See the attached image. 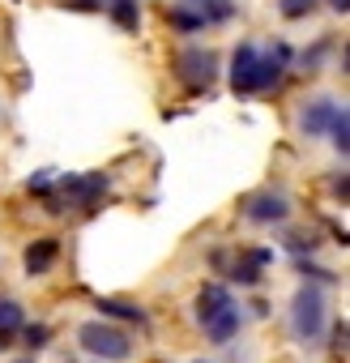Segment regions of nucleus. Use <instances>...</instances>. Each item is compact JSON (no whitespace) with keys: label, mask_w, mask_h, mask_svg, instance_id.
<instances>
[{"label":"nucleus","mask_w":350,"mask_h":363,"mask_svg":"<svg viewBox=\"0 0 350 363\" xmlns=\"http://www.w3.org/2000/svg\"><path fill=\"white\" fill-rule=\"evenodd\" d=\"M290 329L299 342H320L324 333V295L316 286H299L290 303Z\"/></svg>","instance_id":"1"},{"label":"nucleus","mask_w":350,"mask_h":363,"mask_svg":"<svg viewBox=\"0 0 350 363\" xmlns=\"http://www.w3.org/2000/svg\"><path fill=\"white\" fill-rule=\"evenodd\" d=\"M77 337H81V346H86L90 354H98V359H128V350H132L128 333L115 329V325H107V320H86V325L77 329Z\"/></svg>","instance_id":"2"},{"label":"nucleus","mask_w":350,"mask_h":363,"mask_svg":"<svg viewBox=\"0 0 350 363\" xmlns=\"http://www.w3.org/2000/svg\"><path fill=\"white\" fill-rule=\"evenodd\" d=\"M175 73H180L193 90H201V86L214 82L218 60H214V52H205V48H188V52H180V60H175Z\"/></svg>","instance_id":"3"},{"label":"nucleus","mask_w":350,"mask_h":363,"mask_svg":"<svg viewBox=\"0 0 350 363\" xmlns=\"http://www.w3.org/2000/svg\"><path fill=\"white\" fill-rule=\"evenodd\" d=\"M231 86L235 94H256L261 90V52L252 43H244L231 60Z\"/></svg>","instance_id":"4"},{"label":"nucleus","mask_w":350,"mask_h":363,"mask_svg":"<svg viewBox=\"0 0 350 363\" xmlns=\"http://www.w3.org/2000/svg\"><path fill=\"white\" fill-rule=\"evenodd\" d=\"M64 197H69V206H77V210H90L103 193H107V175L103 171H94V175H69L64 179Z\"/></svg>","instance_id":"5"},{"label":"nucleus","mask_w":350,"mask_h":363,"mask_svg":"<svg viewBox=\"0 0 350 363\" xmlns=\"http://www.w3.org/2000/svg\"><path fill=\"white\" fill-rule=\"evenodd\" d=\"M341 107L333 103V99H316L312 107H303V116H299V128L307 133V137H320V133H329V124H333V116H337Z\"/></svg>","instance_id":"6"},{"label":"nucleus","mask_w":350,"mask_h":363,"mask_svg":"<svg viewBox=\"0 0 350 363\" xmlns=\"http://www.w3.org/2000/svg\"><path fill=\"white\" fill-rule=\"evenodd\" d=\"M286 214H290V206H286L282 193H256V197L248 201V218H252V223H282Z\"/></svg>","instance_id":"7"},{"label":"nucleus","mask_w":350,"mask_h":363,"mask_svg":"<svg viewBox=\"0 0 350 363\" xmlns=\"http://www.w3.org/2000/svg\"><path fill=\"white\" fill-rule=\"evenodd\" d=\"M56 257H60V244L47 235V240H35L30 248H26V274L30 278H39V274H47L52 265H56Z\"/></svg>","instance_id":"8"},{"label":"nucleus","mask_w":350,"mask_h":363,"mask_svg":"<svg viewBox=\"0 0 350 363\" xmlns=\"http://www.w3.org/2000/svg\"><path fill=\"white\" fill-rule=\"evenodd\" d=\"M231 308V291L227 286H218V282H210L201 295H197V320L205 325V320H214L218 312H227Z\"/></svg>","instance_id":"9"},{"label":"nucleus","mask_w":350,"mask_h":363,"mask_svg":"<svg viewBox=\"0 0 350 363\" xmlns=\"http://www.w3.org/2000/svg\"><path fill=\"white\" fill-rule=\"evenodd\" d=\"M269 257H273L269 248H256V252H248L244 261H235V269H231V278H235L239 286H256V282H261V269L269 265Z\"/></svg>","instance_id":"10"},{"label":"nucleus","mask_w":350,"mask_h":363,"mask_svg":"<svg viewBox=\"0 0 350 363\" xmlns=\"http://www.w3.org/2000/svg\"><path fill=\"white\" fill-rule=\"evenodd\" d=\"M22 325H26V316H22V303H13V299H0V350H5V346H13V337L22 333Z\"/></svg>","instance_id":"11"},{"label":"nucleus","mask_w":350,"mask_h":363,"mask_svg":"<svg viewBox=\"0 0 350 363\" xmlns=\"http://www.w3.org/2000/svg\"><path fill=\"white\" fill-rule=\"evenodd\" d=\"M205 333H210V342H218V346H227L235 333H239V308L231 303L227 312H218L214 320H205Z\"/></svg>","instance_id":"12"},{"label":"nucleus","mask_w":350,"mask_h":363,"mask_svg":"<svg viewBox=\"0 0 350 363\" xmlns=\"http://www.w3.org/2000/svg\"><path fill=\"white\" fill-rule=\"evenodd\" d=\"M103 316H115V320H137V325H145V308L141 303H128V299H98L94 303Z\"/></svg>","instance_id":"13"},{"label":"nucleus","mask_w":350,"mask_h":363,"mask_svg":"<svg viewBox=\"0 0 350 363\" xmlns=\"http://www.w3.org/2000/svg\"><path fill=\"white\" fill-rule=\"evenodd\" d=\"M107 9H111V18H115L124 30H137V22H141V13H137V0H107Z\"/></svg>","instance_id":"14"},{"label":"nucleus","mask_w":350,"mask_h":363,"mask_svg":"<svg viewBox=\"0 0 350 363\" xmlns=\"http://www.w3.org/2000/svg\"><path fill=\"white\" fill-rule=\"evenodd\" d=\"M329 137H333V145H337L341 154L350 150V120H346V107L333 116V124H329Z\"/></svg>","instance_id":"15"},{"label":"nucleus","mask_w":350,"mask_h":363,"mask_svg":"<svg viewBox=\"0 0 350 363\" xmlns=\"http://www.w3.org/2000/svg\"><path fill=\"white\" fill-rule=\"evenodd\" d=\"M201 18L205 22H227L231 18V0H201Z\"/></svg>","instance_id":"16"},{"label":"nucleus","mask_w":350,"mask_h":363,"mask_svg":"<svg viewBox=\"0 0 350 363\" xmlns=\"http://www.w3.org/2000/svg\"><path fill=\"white\" fill-rule=\"evenodd\" d=\"M278 9H282V18H307L312 9H316V0H278Z\"/></svg>","instance_id":"17"},{"label":"nucleus","mask_w":350,"mask_h":363,"mask_svg":"<svg viewBox=\"0 0 350 363\" xmlns=\"http://www.w3.org/2000/svg\"><path fill=\"white\" fill-rule=\"evenodd\" d=\"M22 333H26V346H30V350H43V346H47V337H52V329H47V325H22Z\"/></svg>","instance_id":"18"},{"label":"nucleus","mask_w":350,"mask_h":363,"mask_svg":"<svg viewBox=\"0 0 350 363\" xmlns=\"http://www.w3.org/2000/svg\"><path fill=\"white\" fill-rule=\"evenodd\" d=\"M171 26H180V30H201L205 18H201V13H184V9H171Z\"/></svg>","instance_id":"19"},{"label":"nucleus","mask_w":350,"mask_h":363,"mask_svg":"<svg viewBox=\"0 0 350 363\" xmlns=\"http://www.w3.org/2000/svg\"><path fill=\"white\" fill-rule=\"evenodd\" d=\"M47 189H52V175H43V171L30 175V193H47Z\"/></svg>","instance_id":"20"},{"label":"nucleus","mask_w":350,"mask_h":363,"mask_svg":"<svg viewBox=\"0 0 350 363\" xmlns=\"http://www.w3.org/2000/svg\"><path fill=\"white\" fill-rule=\"evenodd\" d=\"M329 5H333L337 13H346V9H350V0H329Z\"/></svg>","instance_id":"21"},{"label":"nucleus","mask_w":350,"mask_h":363,"mask_svg":"<svg viewBox=\"0 0 350 363\" xmlns=\"http://www.w3.org/2000/svg\"><path fill=\"white\" fill-rule=\"evenodd\" d=\"M22 363H30V359H22Z\"/></svg>","instance_id":"22"}]
</instances>
